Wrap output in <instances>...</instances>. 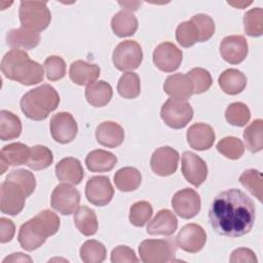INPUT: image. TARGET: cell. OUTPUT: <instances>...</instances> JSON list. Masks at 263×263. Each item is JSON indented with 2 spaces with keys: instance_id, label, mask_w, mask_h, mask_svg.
<instances>
[{
  "instance_id": "obj_1",
  "label": "cell",
  "mask_w": 263,
  "mask_h": 263,
  "mask_svg": "<svg viewBox=\"0 0 263 263\" xmlns=\"http://www.w3.org/2000/svg\"><path fill=\"white\" fill-rule=\"evenodd\" d=\"M256 209L253 200L241 190L232 188L218 194L211 203L209 221L220 235L239 237L253 227Z\"/></svg>"
},
{
  "instance_id": "obj_2",
  "label": "cell",
  "mask_w": 263,
  "mask_h": 263,
  "mask_svg": "<svg viewBox=\"0 0 263 263\" xmlns=\"http://www.w3.org/2000/svg\"><path fill=\"white\" fill-rule=\"evenodd\" d=\"M60 218L50 210H43L34 218L25 222L18 231L17 239L26 251H34L40 248L48 236L60 229Z\"/></svg>"
},
{
  "instance_id": "obj_3",
  "label": "cell",
  "mask_w": 263,
  "mask_h": 263,
  "mask_svg": "<svg viewBox=\"0 0 263 263\" xmlns=\"http://www.w3.org/2000/svg\"><path fill=\"white\" fill-rule=\"evenodd\" d=\"M3 75L24 85H33L43 80L42 66L31 60L25 50L11 49L6 52L1 61Z\"/></svg>"
},
{
  "instance_id": "obj_4",
  "label": "cell",
  "mask_w": 263,
  "mask_h": 263,
  "mask_svg": "<svg viewBox=\"0 0 263 263\" xmlns=\"http://www.w3.org/2000/svg\"><path fill=\"white\" fill-rule=\"evenodd\" d=\"M60 104L58 91L49 84H42L26 92L21 99V109L30 119L44 120Z\"/></svg>"
},
{
  "instance_id": "obj_5",
  "label": "cell",
  "mask_w": 263,
  "mask_h": 263,
  "mask_svg": "<svg viewBox=\"0 0 263 263\" xmlns=\"http://www.w3.org/2000/svg\"><path fill=\"white\" fill-rule=\"evenodd\" d=\"M18 15L22 27L37 33L45 30L51 21L45 1H22Z\"/></svg>"
},
{
  "instance_id": "obj_6",
  "label": "cell",
  "mask_w": 263,
  "mask_h": 263,
  "mask_svg": "<svg viewBox=\"0 0 263 263\" xmlns=\"http://www.w3.org/2000/svg\"><path fill=\"white\" fill-rule=\"evenodd\" d=\"M177 247L172 239H146L139 246L140 258L144 263H163L174 260Z\"/></svg>"
},
{
  "instance_id": "obj_7",
  "label": "cell",
  "mask_w": 263,
  "mask_h": 263,
  "mask_svg": "<svg viewBox=\"0 0 263 263\" xmlns=\"http://www.w3.org/2000/svg\"><path fill=\"white\" fill-rule=\"evenodd\" d=\"M161 119L172 128H183L193 117V109L186 101L168 99L161 107Z\"/></svg>"
},
{
  "instance_id": "obj_8",
  "label": "cell",
  "mask_w": 263,
  "mask_h": 263,
  "mask_svg": "<svg viewBox=\"0 0 263 263\" xmlns=\"http://www.w3.org/2000/svg\"><path fill=\"white\" fill-rule=\"evenodd\" d=\"M112 60L119 71H132L137 69L143 60L141 45L135 40H124L113 50Z\"/></svg>"
},
{
  "instance_id": "obj_9",
  "label": "cell",
  "mask_w": 263,
  "mask_h": 263,
  "mask_svg": "<svg viewBox=\"0 0 263 263\" xmlns=\"http://www.w3.org/2000/svg\"><path fill=\"white\" fill-rule=\"evenodd\" d=\"M25 190L15 182L6 180L0 186V210L3 214L15 216L20 214L26 201Z\"/></svg>"
},
{
  "instance_id": "obj_10",
  "label": "cell",
  "mask_w": 263,
  "mask_h": 263,
  "mask_svg": "<svg viewBox=\"0 0 263 263\" xmlns=\"http://www.w3.org/2000/svg\"><path fill=\"white\" fill-rule=\"evenodd\" d=\"M80 193L70 184L63 183L53 189L50 198V205L62 215L73 214L79 205Z\"/></svg>"
},
{
  "instance_id": "obj_11",
  "label": "cell",
  "mask_w": 263,
  "mask_h": 263,
  "mask_svg": "<svg viewBox=\"0 0 263 263\" xmlns=\"http://www.w3.org/2000/svg\"><path fill=\"white\" fill-rule=\"evenodd\" d=\"M78 132L77 122L69 112H59L50 119V134L61 144L72 142Z\"/></svg>"
},
{
  "instance_id": "obj_12",
  "label": "cell",
  "mask_w": 263,
  "mask_h": 263,
  "mask_svg": "<svg viewBox=\"0 0 263 263\" xmlns=\"http://www.w3.org/2000/svg\"><path fill=\"white\" fill-rule=\"evenodd\" d=\"M199 194L190 188L177 191L172 198V206L176 214L183 219H191L200 211Z\"/></svg>"
},
{
  "instance_id": "obj_13",
  "label": "cell",
  "mask_w": 263,
  "mask_h": 263,
  "mask_svg": "<svg viewBox=\"0 0 263 263\" xmlns=\"http://www.w3.org/2000/svg\"><path fill=\"white\" fill-rule=\"evenodd\" d=\"M182 59V50L173 42H162L153 51V63L163 72L176 71L180 67Z\"/></svg>"
},
{
  "instance_id": "obj_14",
  "label": "cell",
  "mask_w": 263,
  "mask_h": 263,
  "mask_svg": "<svg viewBox=\"0 0 263 263\" xmlns=\"http://www.w3.org/2000/svg\"><path fill=\"white\" fill-rule=\"evenodd\" d=\"M114 195L113 186L106 176L91 177L85 185V196L87 200L98 206L108 204Z\"/></svg>"
},
{
  "instance_id": "obj_15",
  "label": "cell",
  "mask_w": 263,
  "mask_h": 263,
  "mask_svg": "<svg viewBox=\"0 0 263 263\" xmlns=\"http://www.w3.org/2000/svg\"><path fill=\"white\" fill-rule=\"evenodd\" d=\"M179 158L178 151L170 146L157 148L151 155V170L161 177L171 176L177 171Z\"/></svg>"
},
{
  "instance_id": "obj_16",
  "label": "cell",
  "mask_w": 263,
  "mask_h": 263,
  "mask_svg": "<svg viewBox=\"0 0 263 263\" xmlns=\"http://www.w3.org/2000/svg\"><path fill=\"white\" fill-rule=\"evenodd\" d=\"M176 241L183 251L197 253L205 245L206 234L200 225L190 223L181 228L177 234Z\"/></svg>"
},
{
  "instance_id": "obj_17",
  "label": "cell",
  "mask_w": 263,
  "mask_h": 263,
  "mask_svg": "<svg viewBox=\"0 0 263 263\" xmlns=\"http://www.w3.org/2000/svg\"><path fill=\"white\" fill-rule=\"evenodd\" d=\"M182 174L190 184L198 187L206 179V163L195 153L185 151L182 154Z\"/></svg>"
},
{
  "instance_id": "obj_18",
  "label": "cell",
  "mask_w": 263,
  "mask_h": 263,
  "mask_svg": "<svg viewBox=\"0 0 263 263\" xmlns=\"http://www.w3.org/2000/svg\"><path fill=\"white\" fill-rule=\"evenodd\" d=\"M248 42L241 35H231L222 39L220 43V53L229 64L241 63L248 54Z\"/></svg>"
},
{
  "instance_id": "obj_19",
  "label": "cell",
  "mask_w": 263,
  "mask_h": 263,
  "mask_svg": "<svg viewBox=\"0 0 263 263\" xmlns=\"http://www.w3.org/2000/svg\"><path fill=\"white\" fill-rule=\"evenodd\" d=\"M31 148L23 143H11L4 146L0 153V174H4L8 165L16 166L27 164L30 158Z\"/></svg>"
},
{
  "instance_id": "obj_20",
  "label": "cell",
  "mask_w": 263,
  "mask_h": 263,
  "mask_svg": "<svg viewBox=\"0 0 263 263\" xmlns=\"http://www.w3.org/2000/svg\"><path fill=\"white\" fill-rule=\"evenodd\" d=\"M163 90L172 99L185 101L193 95V84L186 74L177 73L166 77Z\"/></svg>"
},
{
  "instance_id": "obj_21",
  "label": "cell",
  "mask_w": 263,
  "mask_h": 263,
  "mask_svg": "<svg viewBox=\"0 0 263 263\" xmlns=\"http://www.w3.org/2000/svg\"><path fill=\"white\" fill-rule=\"evenodd\" d=\"M187 141L194 150L210 149L215 142V132L211 125L198 122L192 124L187 130Z\"/></svg>"
},
{
  "instance_id": "obj_22",
  "label": "cell",
  "mask_w": 263,
  "mask_h": 263,
  "mask_svg": "<svg viewBox=\"0 0 263 263\" xmlns=\"http://www.w3.org/2000/svg\"><path fill=\"white\" fill-rule=\"evenodd\" d=\"M55 176L63 183L77 185L82 181L84 172L77 158L66 157L60 160L55 165Z\"/></svg>"
},
{
  "instance_id": "obj_23",
  "label": "cell",
  "mask_w": 263,
  "mask_h": 263,
  "mask_svg": "<svg viewBox=\"0 0 263 263\" xmlns=\"http://www.w3.org/2000/svg\"><path fill=\"white\" fill-rule=\"evenodd\" d=\"M96 138L99 144L107 148H115L122 144L124 130L122 126L114 121H104L96 129Z\"/></svg>"
},
{
  "instance_id": "obj_24",
  "label": "cell",
  "mask_w": 263,
  "mask_h": 263,
  "mask_svg": "<svg viewBox=\"0 0 263 263\" xmlns=\"http://www.w3.org/2000/svg\"><path fill=\"white\" fill-rule=\"evenodd\" d=\"M178 227V220L170 210H160L155 217L148 223L147 233L150 235H165L174 234Z\"/></svg>"
},
{
  "instance_id": "obj_25",
  "label": "cell",
  "mask_w": 263,
  "mask_h": 263,
  "mask_svg": "<svg viewBox=\"0 0 263 263\" xmlns=\"http://www.w3.org/2000/svg\"><path fill=\"white\" fill-rule=\"evenodd\" d=\"M101 69L96 64H89L85 61H75L71 64L69 75L71 80L78 85H88L100 76Z\"/></svg>"
},
{
  "instance_id": "obj_26",
  "label": "cell",
  "mask_w": 263,
  "mask_h": 263,
  "mask_svg": "<svg viewBox=\"0 0 263 263\" xmlns=\"http://www.w3.org/2000/svg\"><path fill=\"white\" fill-rule=\"evenodd\" d=\"M40 35L24 27L7 32L6 42L12 49H32L39 44Z\"/></svg>"
},
{
  "instance_id": "obj_27",
  "label": "cell",
  "mask_w": 263,
  "mask_h": 263,
  "mask_svg": "<svg viewBox=\"0 0 263 263\" xmlns=\"http://www.w3.org/2000/svg\"><path fill=\"white\" fill-rule=\"evenodd\" d=\"M116 162L117 157L113 153L102 149L90 151L85 158L86 167L93 173L109 172L115 166Z\"/></svg>"
},
{
  "instance_id": "obj_28",
  "label": "cell",
  "mask_w": 263,
  "mask_h": 263,
  "mask_svg": "<svg viewBox=\"0 0 263 263\" xmlns=\"http://www.w3.org/2000/svg\"><path fill=\"white\" fill-rule=\"evenodd\" d=\"M113 90L109 83L104 80L95 81L85 88V98L93 107L106 106L112 99Z\"/></svg>"
},
{
  "instance_id": "obj_29",
  "label": "cell",
  "mask_w": 263,
  "mask_h": 263,
  "mask_svg": "<svg viewBox=\"0 0 263 263\" xmlns=\"http://www.w3.org/2000/svg\"><path fill=\"white\" fill-rule=\"evenodd\" d=\"M218 82L225 93L233 96L245 89L247 85V77L237 69H227L220 75Z\"/></svg>"
},
{
  "instance_id": "obj_30",
  "label": "cell",
  "mask_w": 263,
  "mask_h": 263,
  "mask_svg": "<svg viewBox=\"0 0 263 263\" xmlns=\"http://www.w3.org/2000/svg\"><path fill=\"white\" fill-rule=\"evenodd\" d=\"M111 28L118 37L132 36L138 29V20L130 11L120 10L112 17Z\"/></svg>"
},
{
  "instance_id": "obj_31",
  "label": "cell",
  "mask_w": 263,
  "mask_h": 263,
  "mask_svg": "<svg viewBox=\"0 0 263 263\" xmlns=\"http://www.w3.org/2000/svg\"><path fill=\"white\" fill-rule=\"evenodd\" d=\"M74 224L79 232L85 236L93 235L99 228L95 211L85 205H82L75 211Z\"/></svg>"
},
{
  "instance_id": "obj_32",
  "label": "cell",
  "mask_w": 263,
  "mask_h": 263,
  "mask_svg": "<svg viewBox=\"0 0 263 263\" xmlns=\"http://www.w3.org/2000/svg\"><path fill=\"white\" fill-rule=\"evenodd\" d=\"M142 181V175L139 170L126 166L118 170L114 175V183L117 189L123 192L136 190Z\"/></svg>"
},
{
  "instance_id": "obj_33",
  "label": "cell",
  "mask_w": 263,
  "mask_h": 263,
  "mask_svg": "<svg viewBox=\"0 0 263 263\" xmlns=\"http://www.w3.org/2000/svg\"><path fill=\"white\" fill-rule=\"evenodd\" d=\"M22 133L21 119L10 111L0 112V138L2 141L17 138Z\"/></svg>"
},
{
  "instance_id": "obj_34",
  "label": "cell",
  "mask_w": 263,
  "mask_h": 263,
  "mask_svg": "<svg viewBox=\"0 0 263 263\" xmlns=\"http://www.w3.org/2000/svg\"><path fill=\"white\" fill-rule=\"evenodd\" d=\"M263 121L262 119L254 120L243 130V139L247 148L255 153L259 152L263 148Z\"/></svg>"
},
{
  "instance_id": "obj_35",
  "label": "cell",
  "mask_w": 263,
  "mask_h": 263,
  "mask_svg": "<svg viewBox=\"0 0 263 263\" xmlns=\"http://www.w3.org/2000/svg\"><path fill=\"white\" fill-rule=\"evenodd\" d=\"M52 161L53 155L49 148L42 145H35L31 147L30 158L27 162V166L34 171H40L48 167Z\"/></svg>"
},
{
  "instance_id": "obj_36",
  "label": "cell",
  "mask_w": 263,
  "mask_h": 263,
  "mask_svg": "<svg viewBox=\"0 0 263 263\" xmlns=\"http://www.w3.org/2000/svg\"><path fill=\"white\" fill-rule=\"evenodd\" d=\"M80 258L85 263H101L106 259L105 246L95 239L86 240L80 248Z\"/></svg>"
},
{
  "instance_id": "obj_37",
  "label": "cell",
  "mask_w": 263,
  "mask_h": 263,
  "mask_svg": "<svg viewBox=\"0 0 263 263\" xmlns=\"http://www.w3.org/2000/svg\"><path fill=\"white\" fill-rule=\"evenodd\" d=\"M118 93L124 99H135L141 92L140 77L137 73L126 72L118 81L117 84Z\"/></svg>"
},
{
  "instance_id": "obj_38",
  "label": "cell",
  "mask_w": 263,
  "mask_h": 263,
  "mask_svg": "<svg viewBox=\"0 0 263 263\" xmlns=\"http://www.w3.org/2000/svg\"><path fill=\"white\" fill-rule=\"evenodd\" d=\"M176 39L183 47H189L199 42L200 36L195 24L191 20L179 24L176 30Z\"/></svg>"
},
{
  "instance_id": "obj_39",
  "label": "cell",
  "mask_w": 263,
  "mask_h": 263,
  "mask_svg": "<svg viewBox=\"0 0 263 263\" xmlns=\"http://www.w3.org/2000/svg\"><path fill=\"white\" fill-rule=\"evenodd\" d=\"M225 118L230 124L234 126H243L249 122L251 118V112L246 104L234 102L227 107L225 111Z\"/></svg>"
},
{
  "instance_id": "obj_40",
  "label": "cell",
  "mask_w": 263,
  "mask_h": 263,
  "mask_svg": "<svg viewBox=\"0 0 263 263\" xmlns=\"http://www.w3.org/2000/svg\"><path fill=\"white\" fill-rule=\"evenodd\" d=\"M245 32L252 37H259L263 33V10L260 7L252 8L243 16Z\"/></svg>"
},
{
  "instance_id": "obj_41",
  "label": "cell",
  "mask_w": 263,
  "mask_h": 263,
  "mask_svg": "<svg viewBox=\"0 0 263 263\" xmlns=\"http://www.w3.org/2000/svg\"><path fill=\"white\" fill-rule=\"evenodd\" d=\"M217 150L229 159H238L245 152V146L238 138L226 137L219 141Z\"/></svg>"
},
{
  "instance_id": "obj_42",
  "label": "cell",
  "mask_w": 263,
  "mask_h": 263,
  "mask_svg": "<svg viewBox=\"0 0 263 263\" xmlns=\"http://www.w3.org/2000/svg\"><path fill=\"white\" fill-rule=\"evenodd\" d=\"M239 182L260 201L262 200V174L259 171L254 168L245 171L239 177Z\"/></svg>"
},
{
  "instance_id": "obj_43",
  "label": "cell",
  "mask_w": 263,
  "mask_h": 263,
  "mask_svg": "<svg viewBox=\"0 0 263 263\" xmlns=\"http://www.w3.org/2000/svg\"><path fill=\"white\" fill-rule=\"evenodd\" d=\"M153 214L152 205L145 200L135 202L129 210V222L137 226L142 227L149 222Z\"/></svg>"
},
{
  "instance_id": "obj_44",
  "label": "cell",
  "mask_w": 263,
  "mask_h": 263,
  "mask_svg": "<svg viewBox=\"0 0 263 263\" xmlns=\"http://www.w3.org/2000/svg\"><path fill=\"white\" fill-rule=\"evenodd\" d=\"M6 180H10V181H13L16 184H18L25 190L27 197L30 196L34 192L35 187H36V179H35V176L33 175V173H31L30 171H27V170H23V168L11 171L7 175Z\"/></svg>"
},
{
  "instance_id": "obj_45",
  "label": "cell",
  "mask_w": 263,
  "mask_h": 263,
  "mask_svg": "<svg viewBox=\"0 0 263 263\" xmlns=\"http://www.w3.org/2000/svg\"><path fill=\"white\" fill-rule=\"evenodd\" d=\"M186 75L193 84V93H202L212 85V76L210 72L203 68H193Z\"/></svg>"
},
{
  "instance_id": "obj_46",
  "label": "cell",
  "mask_w": 263,
  "mask_h": 263,
  "mask_svg": "<svg viewBox=\"0 0 263 263\" xmlns=\"http://www.w3.org/2000/svg\"><path fill=\"white\" fill-rule=\"evenodd\" d=\"M45 74L50 81L62 79L66 74V63L59 55H50L43 63Z\"/></svg>"
},
{
  "instance_id": "obj_47",
  "label": "cell",
  "mask_w": 263,
  "mask_h": 263,
  "mask_svg": "<svg viewBox=\"0 0 263 263\" xmlns=\"http://www.w3.org/2000/svg\"><path fill=\"white\" fill-rule=\"evenodd\" d=\"M196 26L199 36H200V41L199 42H204L208 41L215 33V23L213 18L204 13H197L193 15L190 18Z\"/></svg>"
},
{
  "instance_id": "obj_48",
  "label": "cell",
  "mask_w": 263,
  "mask_h": 263,
  "mask_svg": "<svg viewBox=\"0 0 263 263\" xmlns=\"http://www.w3.org/2000/svg\"><path fill=\"white\" fill-rule=\"evenodd\" d=\"M111 261L113 263H137L139 262V259L137 258L134 250L126 246H118L115 249L112 250L111 253Z\"/></svg>"
},
{
  "instance_id": "obj_49",
  "label": "cell",
  "mask_w": 263,
  "mask_h": 263,
  "mask_svg": "<svg viewBox=\"0 0 263 263\" xmlns=\"http://www.w3.org/2000/svg\"><path fill=\"white\" fill-rule=\"evenodd\" d=\"M229 261L231 263H256L257 258L255 256V253L247 248H239L234 250L231 253V256L229 258Z\"/></svg>"
},
{
  "instance_id": "obj_50",
  "label": "cell",
  "mask_w": 263,
  "mask_h": 263,
  "mask_svg": "<svg viewBox=\"0 0 263 263\" xmlns=\"http://www.w3.org/2000/svg\"><path fill=\"white\" fill-rule=\"evenodd\" d=\"M15 232L14 224L11 220L7 218L0 219V241L1 243L8 242L12 239Z\"/></svg>"
},
{
  "instance_id": "obj_51",
  "label": "cell",
  "mask_w": 263,
  "mask_h": 263,
  "mask_svg": "<svg viewBox=\"0 0 263 263\" xmlns=\"http://www.w3.org/2000/svg\"><path fill=\"white\" fill-rule=\"evenodd\" d=\"M6 262H32V259L23 253H13L3 260V263Z\"/></svg>"
},
{
  "instance_id": "obj_52",
  "label": "cell",
  "mask_w": 263,
  "mask_h": 263,
  "mask_svg": "<svg viewBox=\"0 0 263 263\" xmlns=\"http://www.w3.org/2000/svg\"><path fill=\"white\" fill-rule=\"evenodd\" d=\"M119 5L125 7V10H137L138 7L141 5V2H118Z\"/></svg>"
},
{
  "instance_id": "obj_53",
  "label": "cell",
  "mask_w": 263,
  "mask_h": 263,
  "mask_svg": "<svg viewBox=\"0 0 263 263\" xmlns=\"http://www.w3.org/2000/svg\"><path fill=\"white\" fill-rule=\"evenodd\" d=\"M228 4H230L232 6H235V7H238V8H243L245 6H248V5L252 4V1H250V2H228Z\"/></svg>"
}]
</instances>
